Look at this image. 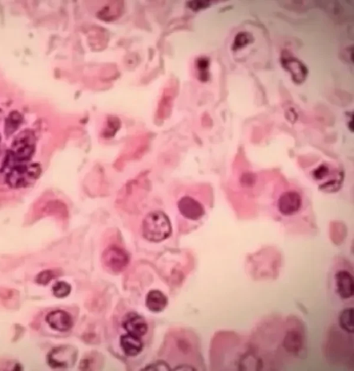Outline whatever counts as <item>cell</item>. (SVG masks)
<instances>
[{"label": "cell", "mask_w": 354, "mask_h": 371, "mask_svg": "<svg viewBox=\"0 0 354 371\" xmlns=\"http://www.w3.org/2000/svg\"><path fill=\"white\" fill-rule=\"evenodd\" d=\"M271 203L277 213L284 218L300 215L308 205L304 192L290 182H284L277 188L272 194Z\"/></svg>", "instance_id": "6da1fadb"}, {"label": "cell", "mask_w": 354, "mask_h": 371, "mask_svg": "<svg viewBox=\"0 0 354 371\" xmlns=\"http://www.w3.org/2000/svg\"><path fill=\"white\" fill-rule=\"evenodd\" d=\"M172 227L168 216L161 211L147 214L142 223L143 236L147 241L158 243L170 237Z\"/></svg>", "instance_id": "7a4b0ae2"}, {"label": "cell", "mask_w": 354, "mask_h": 371, "mask_svg": "<svg viewBox=\"0 0 354 371\" xmlns=\"http://www.w3.org/2000/svg\"><path fill=\"white\" fill-rule=\"evenodd\" d=\"M40 166L37 164L17 165L11 169L7 176V182L11 187H27L37 180L40 174Z\"/></svg>", "instance_id": "3957f363"}, {"label": "cell", "mask_w": 354, "mask_h": 371, "mask_svg": "<svg viewBox=\"0 0 354 371\" xmlns=\"http://www.w3.org/2000/svg\"><path fill=\"white\" fill-rule=\"evenodd\" d=\"M35 147V139L33 133L30 131H24L13 141L9 156L11 160L24 164L30 160L34 154Z\"/></svg>", "instance_id": "277c9868"}, {"label": "cell", "mask_w": 354, "mask_h": 371, "mask_svg": "<svg viewBox=\"0 0 354 371\" xmlns=\"http://www.w3.org/2000/svg\"><path fill=\"white\" fill-rule=\"evenodd\" d=\"M205 199L195 195L182 196L177 201V209L185 219L198 221L206 214Z\"/></svg>", "instance_id": "5b68a950"}, {"label": "cell", "mask_w": 354, "mask_h": 371, "mask_svg": "<svg viewBox=\"0 0 354 371\" xmlns=\"http://www.w3.org/2000/svg\"><path fill=\"white\" fill-rule=\"evenodd\" d=\"M130 262L128 253L117 245H112L104 250L102 262L106 268L115 273L125 270Z\"/></svg>", "instance_id": "8992f818"}, {"label": "cell", "mask_w": 354, "mask_h": 371, "mask_svg": "<svg viewBox=\"0 0 354 371\" xmlns=\"http://www.w3.org/2000/svg\"><path fill=\"white\" fill-rule=\"evenodd\" d=\"M78 358V351L72 345H60L53 349L47 356L49 366L54 369L72 368Z\"/></svg>", "instance_id": "52a82bcc"}, {"label": "cell", "mask_w": 354, "mask_h": 371, "mask_svg": "<svg viewBox=\"0 0 354 371\" xmlns=\"http://www.w3.org/2000/svg\"><path fill=\"white\" fill-rule=\"evenodd\" d=\"M336 291L343 300L351 299L354 295V279L353 274L347 270H339L334 275Z\"/></svg>", "instance_id": "ba28073f"}, {"label": "cell", "mask_w": 354, "mask_h": 371, "mask_svg": "<svg viewBox=\"0 0 354 371\" xmlns=\"http://www.w3.org/2000/svg\"><path fill=\"white\" fill-rule=\"evenodd\" d=\"M281 63L283 67L290 73L295 83L300 84L305 81L308 76V68L298 59L289 55H284Z\"/></svg>", "instance_id": "9c48e42d"}, {"label": "cell", "mask_w": 354, "mask_h": 371, "mask_svg": "<svg viewBox=\"0 0 354 371\" xmlns=\"http://www.w3.org/2000/svg\"><path fill=\"white\" fill-rule=\"evenodd\" d=\"M122 325L127 333L141 338L146 335L148 331V325L144 318L136 313H127L123 317Z\"/></svg>", "instance_id": "30bf717a"}, {"label": "cell", "mask_w": 354, "mask_h": 371, "mask_svg": "<svg viewBox=\"0 0 354 371\" xmlns=\"http://www.w3.org/2000/svg\"><path fill=\"white\" fill-rule=\"evenodd\" d=\"M45 320L52 329L62 333L70 331L74 324L70 314L62 310L50 312L47 314Z\"/></svg>", "instance_id": "8fae6325"}, {"label": "cell", "mask_w": 354, "mask_h": 371, "mask_svg": "<svg viewBox=\"0 0 354 371\" xmlns=\"http://www.w3.org/2000/svg\"><path fill=\"white\" fill-rule=\"evenodd\" d=\"M282 345L287 353L298 355L304 349V335L298 330H289L285 335Z\"/></svg>", "instance_id": "7c38bea8"}, {"label": "cell", "mask_w": 354, "mask_h": 371, "mask_svg": "<svg viewBox=\"0 0 354 371\" xmlns=\"http://www.w3.org/2000/svg\"><path fill=\"white\" fill-rule=\"evenodd\" d=\"M120 345L124 353L128 357L137 356L140 354L143 348L141 337L129 333L122 335L120 338Z\"/></svg>", "instance_id": "4fadbf2b"}, {"label": "cell", "mask_w": 354, "mask_h": 371, "mask_svg": "<svg viewBox=\"0 0 354 371\" xmlns=\"http://www.w3.org/2000/svg\"><path fill=\"white\" fill-rule=\"evenodd\" d=\"M168 304V298L160 290H151L145 299V305L152 313H158L164 311Z\"/></svg>", "instance_id": "5bb4252c"}, {"label": "cell", "mask_w": 354, "mask_h": 371, "mask_svg": "<svg viewBox=\"0 0 354 371\" xmlns=\"http://www.w3.org/2000/svg\"><path fill=\"white\" fill-rule=\"evenodd\" d=\"M353 313V308H347L340 313L338 318L340 327L348 333L354 332Z\"/></svg>", "instance_id": "9a60e30c"}, {"label": "cell", "mask_w": 354, "mask_h": 371, "mask_svg": "<svg viewBox=\"0 0 354 371\" xmlns=\"http://www.w3.org/2000/svg\"><path fill=\"white\" fill-rule=\"evenodd\" d=\"M52 290L53 293L56 297L62 299V298H65L70 295L71 291H72V287L68 282L61 281L54 284Z\"/></svg>", "instance_id": "2e32d148"}, {"label": "cell", "mask_w": 354, "mask_h": 371, "mask_svg": "<svg viewBox=\"0 0 354 371\" xmlns=\"http://www.w3.org/2000/svg\"><path fill=\"white\" fill-rule=\"evenodd\" d=\"M21 122V115L18 113L14 112L11 113L8 118L7 124L5 126V132L7 135L12 134L20 125Z\"/></svg>", "instance_id": "e0dca14e"}, {"label": "cell", "mask_w": 354, "mask_h": 371, "mask_svg": "<svg viewBox=\"0 0 354 371\" xmlns=\"http://www.w3.org/2000/svg\"><path fill=\"white\" fill-rule=\"evenodd\" d=\"M252 40V37L248 33L241 32L236 36L235 42H234L233 49L237 50L245 47L249 44Z\"/></svg>", "instance_id": "ac0fdd59"}, {"label": "cell", "mask_w": 354, "mask_h": 371, "mask_svg": "<svg viewBox=\"0 0 354 371\" xmlns=\"http://www.w3.org/2000/svg\"><path fill=\"white\" fill-rule=\"evenodd\" d=\"M54 277V273L52 270H45L37 276L36 282L42 285H46Z\"/></svg>", "instance_id": "d6986e66"}, {"label": "cell", "mask_w": 354, "mask_h": 371, "mask_svg": "<svg viewBox=\"0 0 354 371\" xmlns=\"http://www.w3.org/2000/svg\"><path fill=\"white\" fill-rule=\"evenodd\" d=\"M208 66H209V60L206 58H200L197 62V66L198 71H200L201 78L202 80H206L208 78V74L206 73Z\"/></svg>", "instance_id": "ffe728a7"}, {"label": "cell", "mask_w": 354, "mask_h": 371, "mask_svg": "<svg viewBox=\"0 0 354 371\" xmlns=\"http://www.w3.org/2000/svg\"><path fill=\"white\" fill-rule=\"evenodd\" d=\"M188 5L190 9L194 10V11H198V10L206 9L209 7L210 3L209 1H191L189 2Z\"/></svg>", "instance_id": "44dd1931"}, {"label": "cell", "mask_w": 354, "mask_h": 371, "mask_svg": "<svg viewBox=\"0 0 354 371\" xmlns=\"http://www.w3.org/2000/svg\"><path fill=\"white\" fill-rule=\"evenodd\" d=\"M146 370H170V366L164 362H157L146 367Z\"/></svg>", "instance_id": "7402d4cb"}]
</instances>
